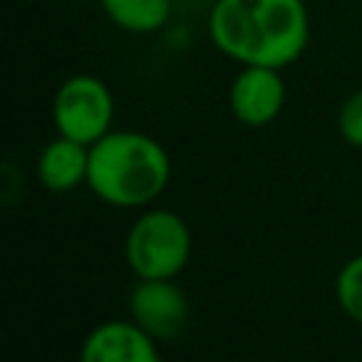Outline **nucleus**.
<instances>
[{
	"instance_id": "f257e3e1",
	"label": "nucleus",
	"mask_w": 362,
	"mask_h": 362,
	"mask_svg": "<svg viewBox=\"0 0 362 362\" xmlns=\"http://www.w3.org/2000/svg\"><path fill=\"white\" fill-rule=\"evenodd\" d=\"M206 28L212 45L238 65L280 71L303 57L311 34L303 0H215Z\"/></svg>"
},
{
	"instance_id": "7ed1b4c3",
	"label": "nucleus",
	"mask_w": 362,
	"mask_h": 362,
	"mask_svg": "<svg viewBox=\"0 0 362 362\" xmlns=\"http://www.w3.org/2000/svg\"><path fill=\"white\" fill-rule=\"evenodd\" d=\"M192 255L187 221L164 206L144 209L124 235V260L136 280H175Z\"/></svg>"
},
{
	"instance_id": "9b49d317",
	"label": "nucleus",
	"mask_w": 362,
	"mask_h": 362,
	"mask_svg": "<svg viewBox=\"0 0 362 362\" xmlns=\"http://www.w3.org/2000/svg\"><path fill=\"white\" fill-rule=\"evenodd\" d=\"M337 130H339V136H342L351 147H359V150H362V88L354 90V93L339 105Z\"/></svg>"
},
{
	"instance_id": "9d476101",
	"label": "nucleus",
	"mask_w": 362,
	"mask_h": 362,
	"mask_svg": "<svg viewBox=\"0 0 362 362\" xmlns=\"http://www.w3.org/2000/svg\"><path fill=\"white\" fill-rule=\"evenodd\" d=\"M334 294H337V303L342 308V314L362 325V255H354L337 274V283H334Z\"/></svg>"
},
{
	"instance_id": "6e6552de",
	"label": "nucleus",
	"mask_w": 362,
	"mask_h": 362,
	"mask_svg": "<svg viewBox=\"0 0 362 362\" xmlns=\"http://www.w3.org/2000/svg\"><path fill=\"white\" fill-rule=\"evenodd\" d=\"M90 147L68 136L51 139L37 156V178L51 192H71L79 184H88Z\"/></svg>"
},
{
	"instance_id": "20e7f679",
	"label": "nucleus",
	"mask_w": 362,
	"mask_h": 362,
	"mask_svg": "<svg viewBox=\"0 0 362 362\" xmlns=\"http://www.w3.org/2000/svg\"><path fill=\"white\" fill-rule=\"evenodd\" d=\"M113 113H116L113 93L93 74L68 76L57 88L51 105L57 136H68L88 147L113 130Z\"/></svg>"
},
{
	"instance_id": "423d86ee",
	"label": "nucleus",
	"mask_w": 362,
	"mask_h": 362,
	"mask_svg": "<svg viewBox=\"0 0 362 362\" xmlns=\"http://www.w3.org/2000/svg\"><path fill=\"white\" fill-rule=\"evenodd\" d=\"M286 105V82L280 68L266 65H240L238 76L229 85L232 116L246 127L272 124Z\"/></svg>"
},
{
	"instance_id": "39448f33",
	"label": "nucleus",
	"mask_w": 362,
	"mask_h": 362,
	"mask_svg": "<svg viewBox=\"0 0 362 362\" xmlns=\"http://www.w3.org/2000/svg\"><path fill=\"white\" fill-rule=\"evenodd\" d=\"M127 314L156 342H167L184 331L189 303L175 280H136L127 297Z\"/></svg>"
},
{
	"instance_id": "1a4fd4ad",
	"label": "nucleus",
	"mask_w": 362,
	"mask_h": 362,
	"mask_svg": "<svg viewBox=\"0 0 362 362\" xmlns=\"http://www.w3.org/2000/svg\"><path fill=\"white\" fill-rule=\"evenodd\" d=\"M105 17L130 34H153L170 20V0H99Z\"/></svg>"
},
{
	"instance_id": "0eeeda50",
	"label": "nucleus",
	"mask_w": 362,
	"mask_h": 362,
	"mask_svg": "<svg viewBox=\"0 0 362 362\" xmlns=\"http://www.w3.org/2000/svg\"><path fill=\"white\" fill-rule=\"evenodd\" d=\"M79 362H161L158 342L133 320H107L79 345Z\"/></svg>"
},
{
	"instance_id": "f03ea898",
	"label": "nucleus",
	"mask_w": 362,
	"mask_h": 362,
	"mask_svg": "<svg viewBox=\"0 0 362 362\" xmlns=\"http://www.w3.org/2000/svg\"><path fill=\"white\" fill-rule=\"evenodd\" d=\"M170 173L167 150L147 133L110 130L90 144L88 187L99 201L116 209L153 204L167 189Z\"/></svg>"
}]
</instances>
